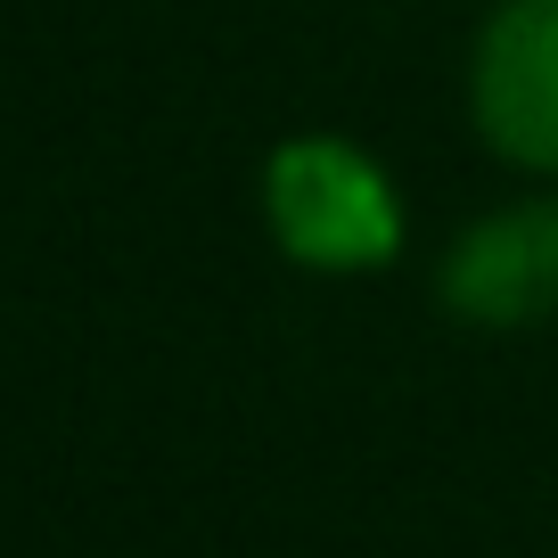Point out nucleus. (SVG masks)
Segmentation results:
<instances>
[{
	"instance_id": "1",
	"label": "nucleus",
	"mask_w": 558,
	"mask_h": 558,
	"mask_svg": "<svg viewBox=\"0 0 558 558\" xmlns=\"http://www.w3.org/2000/svg\"><path fill=\"white\" fill-rule=\"evenodd\" d=\"M279 246L313 271H369L402 246V206L386 173L345 140H288L263 173Z\"/></svg>"
},
{
	"instance_id": "2",
	"label": "nucleus",
	"mask_w": 558,
	"mask_h": 558,
	"mask_svg": "<svg viewBox=\"0 0 558 558\" xmlns=\"http://www.w3.org/2000/svg\"><path fill=\"white\" fill-rule=\"evenodd\" d=\"M469 99L493 157L525 173H558V0H509L485 25Z\"/></svg>"
},
{
	"instance_id": "3",
	"label": "nucleus",
	"mask_w": 558,
	"mask_h": 558,
	"mask_svg": "<svg viewBox=\"0 0 558 558\" xmlns=\"http://www.w3.org/2000/svg\"><path fill=\"white\" fill-rule=\"evenodd\" d=\"M444 304L485 329H525L558 313V197L501 206L444 255Z\"/></svg>"
}]
</instances>
